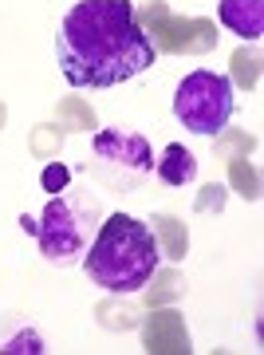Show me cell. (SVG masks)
<instances>
[{"mask_svg":"<svg viewBox=\"0 0 264 355\" xmlns=\"http://www.w3.org/2000/svg\"><path fill=\"white\" fill-rule=\"evenodd\" d=\"M55 64L79 91H107L158 64V48L134 20L130 0H79L60 20Z\"/></svg>","mask_w":264,"mask_h":355,"instance_id":"1","label":"cell"},{"mask_svg":"<svg viewBox=\"0 0 264 355\" xmlns=\"http://www.w3.org/2000/svg\"><path fill=\"white\" fill-rule=\"evenodd\" d=\"M158 265H162V253H158L150 225L130 214L107 217L99 237L83 253L91 284H99L103 292H142Z\"/></svg>","mask_w":264,"mask_h":355,"instance_id":"2","label":"cell"},{"mask_svg":"<svg viewBox=\"0 0 264 355\" xmlns=\"http://www.w3.org/2000/svg\"><path fill=\"white\" fill-rule=\"evenodd\" d=\"M237 111V87L225 71L197 67L189 71L174 91V114L177 123L202 139H217L229 127V119Z\"/></svg>","mask_w":264,"mask_h":355,"instance_id":"3","label":"cell"},{"mask_svg":"<svg viewBox=\"0 0 264 355\" xmlns=\"http://www.w3.org/2000/svg\"><path fill=\"white\" fill-rule=\"evenodd\" d=\"M99 209L95 198L87 202H76L67 193H51L48 209L39 214V225H36V241H39V253L48 265H60V268H71L83 261L87 253V241H91V214Z\"/></svg>","mask_w":264,"mask_h":355,"instance_id":"4","label":"cell"},{"mask_svg":"<svg viewBox=\"0 0 264 355\" xmlns=\"http://www.w3.org/2000/svg\"><path fill=\"white\" fill-rule=\"evenodd\" d=\"M95 162L107 182H123V190H134L146 174H154L150 142L134 130H99L95 135Z\"/></svg>","mask_w":264,"mask_h":355,"instance_id":"5","label":"cell"},{"mask_svg":"<svg viewBox=\"0 0 264 355\" xmlns=\"http://www.w3.org/2000/svg\"><path fill=\"white\" fill-rule=\"evenodd\" d=\"M221 24L240 40L264 36V0H221Z\"/></svg>","mask_w":264,"mask_h":355,"instance_id":"6","label":"cell"},{"mask_svg":"<svg viewBox=\"0 0 264 355\" xmlns=\"http://www.w3.org/2000/svg\"><path fill=\"white\" fill-rule=\"evenodd\" d=\"M158 178H162L166 186H189L197 178V158L182 142H170L162 150V158H158Z\"/></svg>","mask_w":264,"mask_h":355,"instance_id":"7","label":"cell"},{"mask_svg":"<svg viewBox=\"0 0 264 355\" xmlns=\"http://www.w3.org/2000/svg\"><path fill=\"white\" fill-rule=\"evenodd\" d=\"M39 182H44V190L48 193H63L67 186H71V170H67L63 162H51V166H44Z\"/></svg>","mask_w":264,"mask_h":355,"instance_id":"8","label":"cell"},{"mask_svg":"<svg viewBox=\"0 0 264 355\" xmlns=\"http://www.w3.org/2000/svg\"><path fill=\"white\" fill-rule=\"evenodd\" d=\"M36 225H39V221H36V217H20V229H24V233H32V237H36Z\"/></svg>","mask_w":264,"mask_h":355,"instance_id":"9","label":"cell"}]
</instances>
